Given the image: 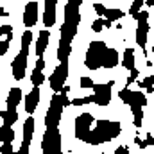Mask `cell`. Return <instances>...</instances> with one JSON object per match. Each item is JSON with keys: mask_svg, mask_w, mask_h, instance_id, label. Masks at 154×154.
I'll use <instances>...</instances> for the list:
<instances>
[{"mask_svg": "<svg viewBox=\"0 0 154 154\" xmlns=\"http://www.w3.org/2000/svg\"><path fill=\"white\" fill-rule=\"evenodd\" d=\"M20 100H22V90H20V88H11V90H9V95H7V100H5L7 108L16 109L18 104H20Z\"/></svg>", "mask_w": 154, "mask_h": 154, "instance_id": "cell-16", "label": "cell"}, {"mask_svg": "<svg viewBox=\"0 0 154 154\" xmlns=\"http://www.w3.org/2000/svg\"><path fill=\"white\" fill-rule=\"evenodd\" d=\"M118 65V52L115 48H109L104 41H91L86 50L84 66L90 70L99 68H113Z\"/></svg>", "mask_w": 154, "mask_h": 154, "instance_id": "cell-1", "label": "cell"}, {"mask_svg": "<svg viewBox=\"0 0 154 154\" xmlns=\"http://www.w3.org/2000/svg\"><path fill=\"white\" fill-rule=\"evenodd\" d=\"M95 104V95H88V97H82V104Z\"/></svg>", "mask_w": 154, "mask_h": 154, "instance_id": "cell-33", "label": "cell"}, {"mask_svg": "<svg viewBox=\"0 0 154 154\" xmlns=\"http://www.w3.org/2000/svg\"><path fill=\"white\" fill-rule=\"evenodd\" d=\"M32 134H34V118L29 116L23 124V143L20 147V154H27L29 152V145L32 142Z\"/></svg>", "mask_w": 154, "mask_h": 154, "instance_id": "cell-11", "label": "cell"}, {"mask_svg": "<svg viewBox=\"0 0 154 154\" xmlns=\"http://www.w3.org/2000/svg\"><path fill=\"white\" fill-rule=\"evenodd\" d=\"M27 57H29V50H23V48H20L18 56L13 59V65H11V72H13V77H14L16 81H22V79L25 77Z\"/></svg>", "mask_w": 154, "mask_h": 154, "instance_id": "cell-9", "label": "cell"}, {"mask_svg": "<svg viewBox=\"0 0 154 154\" xmlns=\"http://www.w3.org/2000/svg\"><path fill=\"white\" fill-rule=\"evenodd\" d=\"M115 154H129V149L127 147H116Z\"/></svg>", "mask_w": 154, "mask_h": 154, "instance_id": "cell-35", "label": "cell"}, {"mask_svg": "<svg viewBox=\"0 0 154 154\" xmlns=\"http://www.w3.org/2000/svg\"><path fill=\"white\" fill-rule=\"evenodd\" d=\"M143 2L145 0H134L133 4H131V9H129V14L136 20V16H138V13L142 11V5H143Z\"/></svg>", "mask_w": 154, "mask_h": 154, "instance_id": "cell-22", "label": "cell"}, {"mask_svg": "<svg viewBox=\"0 0 154 154\" xmlns=\"http://www.w3.org/2000/svg\"><path fill=\"white\" fill-rule=\"evenodd\" d=\"M0 140H2V143H5V142H13V140H14V131H13L11 125L2 124V129H0Z\"/></svg>", "mask_w": 154, "mask_h": 154, "instance_id": "cell-19", "label": "cell"}, {"mask_svg": "<svg viewBox=\"0 0 154 154\" xmlns=\"http://www.w3.org/2000/svg\"><path fill=\"white\" fill-rule=\"evenodd\" d=\"M122 16H124V11H120V9H108V11H106V18H109L111 22L120 20Z\"/></svg>", "mask_w": 154, "mask_h": 154, "instance_id": "cell-24", "label": "cell"}, {"mask_svg": "<svg viewBox=\"0 0 154 154\" xmlns=\"http://www.w3.org/2000/svg\"><path fill=\"white\" fill-rule=\"evenodd\" d=\"M38 102H39V86H34L29 91V95L25 97V111L29 115H32L38 108Z\"/></svg>", "mask_w": 154, "mask_h": 154, "instance_id": "cell-14", "label": "cell"}, {"mask_svg": "<svg viewBox=\"0 0 154 154\" xmlns=\"http://www.w3.org/2000/svg\"><path fill=\"white\" fill-rule=\"evenodd\" d=\"M56 4L57 0H45V13H43V23L45 27H52L56 23Z\"/></svg>", "mask_w": 154, "mask_h": 154, "instance_id": "cell-13", "label": "cell"}, {"mask_svg": "<svg viewBox=\"0 0 154 154\" xmlns=\"http://www.w3.org/2000/svg\"><path fill=\"white\" fill-rule=\"evenodd\" d=\"M93 9H95V13H97L99 16H106V11H108V7H106L104 4H93Z\"/></svg>", "mask_w": 154, "mask_h": 154, "instance_id": "cell-29", "label": "cell"}, {"mask_svg": "<svg viewBox=\"0 0 154 154\" xmlns=\"http://www.w3.org/2000/svg\"><path fill=\"white\" fill-rule=\"evenodd\" d=\"M36 68H38V70H43V68H45V59H43V57H38V61H36Z\"/></svg>", "mask_w": 154, "mask_h": 154, "instance_id": "cell-34", "label": "cell"}, {"mask_svg": "<svg viewBox=\"0 0 154 154\" xmlns=\"http://www.w3.org/2000/svg\"><path fill=\"white\" fill-rule=\"evenodd\" d=\"M122 66H124V68H127V70L134 68V50H133V48H125V50H124Z\"/></svg>", "mask_w": 154, "mask_h": 154, "instance_id": "cell-18", "label": "cell"}, {"mask_svg": "<svg viewBox=\"0 0 154 154\" xmlns=\"http://www.w3.org/2000/svg\"><path fill=\"white\" fill-rule=\"evenodd\" d=\"M102 29H104V20H102V18H97V20L91 23V31H93V32H100Z\"/></svg>", "mask_w": 154, "mask_h": 154, "instance_id": "cell-25", "label": "cell"}, {"mask_svg": "<svg viewBox=\"0 0 154 154\" xmlns=\"http://www.w3.org/2000/svg\"><path fill=\"white\" fill-rule=\"evenodd\" d=\"M95 124V118L91 113H81L75 118V138L88 143V138H90V133H91V127Z\"/></svg>", "mask_w": 154, "mask_h": 154, "instance_id": "cell-5", "label": "cell"}, {"mask_svg": "<svg viewBox=\"0 0 154 154\" xmlns=\"http://www.w3.org/2000/svg\"><path fill=\"white\" fill-rule=\"evenodd\" d=\"M31 81H32V84H34V86H41V84H43V81H45L43 70L34 68V70H32V74H31Z\"/></svg>", "mask_w": 154, "mask_h": 154, "instance_id": "cell-21", "label": "cell"}, {"mask_svg": "<svg viewBox=\"0 0 154 154\" xmlns=\"http://www.w3.org/2000/svg\"><path fill=\"white\" fill-rule=\"evenodd\" d=\"M36 22H38V4L32 0V2H29L25 5V11H23V25L27 29H31V27L36 25Z\"/></svg>", "mask_w": 154, "mask_h": 154, "instance_id": "cell-12", "label": "cell"}, {"mask_svg": "<svg viewBox=\"0 0 154 154\" xmlns=\"http://www.w3.org/2000/svg\"><path fill=\"white\" fill-rule=\"evenodd\" d=\"M0 116H2V122H4L5 125H13V124L18 120V113H16V109H13V108L4 109V111L0 113Z\"/></svg>", "mask_w": 154, "mask_h": 154, "instance_id": "cell-17", "label": "cell"}, {"mask_svg": "<svg viewBox=\"0 0 154 154\" xmlns=\"http://www.w3.org/2000/svg\"><path fill=\"white\" fill-rule=\"evenodd\" d=\"M118 97H120V100L124 102V104H142V106H145L147 104V99H145V95L142 93V91H131L129 88H124V90H120V93H118Z\"/></svg>", "mask_w": 154, "mask_h": 154, "instance_id": "cell-10", "label": "cell"}, {"mask_svg": "<svg viewBox=\"0 0 154 154\" xmlns=\"http://www.w3.org/2000/svg\"><path fill=\"white\" fill-rule=\"evenodd\" d=\"M147 20H149V11H147V9H142V11L138 13V16H136V22H138L136 43H138V47H142V48H145V45H147V34H149V23H147Z\"/></svg>", "mask_w": 154, "mask_h": 154, "instance_id": "cell-8", "label": "cell"}, {"mask_svg": "<svg viewBox=\"0 0 154 154\" xmlns=\"http://www.w3.org/2000/svg\"><path fill=\"white\" fill-rule=\"evenodd\" d=\"M138 86L143 88V90H147V93H152L154 91V75L145 77L143 81H138Z\"/></svg>", "mask_w": 154, "mask_h": 154, "instance_id": "cell-20", "label": "cell"}, {"mask_svg": "<svg viewBox=\"0 0 154 154\" xmlns=\"http://www.w3.org/2000/svg\"><path fill=\"white\" fill-rule=\"evenodd\" d=\"M41 151L45 154L61 152V134L57 127H45V134L41 140Z\"/></svg>", "mask_w": 154, "mask_h": 154, "instance_id": "cell-4", "label": "cell"}, {"mask_svg": "<svg viewBox=\"0 0 154 154\" xmlns=\"http://www.w3.org/2000/svg\"><path fill=\"white\" fill-rule=\"evenodd\" d=\"M147 145H154V136H152V134H147V136H145V140H142V142L138 143V147H140V149H145Z\"/></svg>", "mask_w": 154, "mask_h": 154, "instance_id": "cell-26", "label": "cell"}, {"mask_svg": "<svg viewBox=\"0 0 154 154\" xmlns=\"http://www.w3.org/2000/svg\"><path fill=\"white\" fill-rule=\"evenodd\" d=\"M48 38H50V32H48L47 29H43V31L39 32V36H38L36 52H34L38 57H43V54H45V50H47V45H48Z\"/></svg>", "mask_w": 154, "mask_h": 154, "instance_id": "cell-15", "label": "cell"}, {"mask_svg": "<svg viewBox=\"0 0 154 154\" xmlns=\"http://www.w3.org/2000/svg\"><path fill=\"white\" fill-rule=\"evenodd\" d=\"M2 152H5V154L13 152V145H11V142H5V143H2Z\"/></svg>", "mask_w": 154, "mask_h": 154, "instance_id": "cell-32", "label": "cell"}, {"mask_svg": "<svg viewBox=\"0 0 154 154\" xmlns=\"http://www.w3.org/2000/svg\"><path fill=\"white\" fill-rule=\"evenodd\" d=\"M31 41H32V32L27 29V31L22 34V48H23V50H29V47H31Z\"/></svg>", "mask_w": 154, "mask_h": 154, "instance_id": "cell-23", "label": "cell"}, {"mask_svg": "<svg viewBox=\"0 0 154 154\" xmlns=\"http://www.w3.org/2000/svg\"><path fill=\"white\" fill-rule=\"evenodd\" d=\"M68 86H65L61 91H56L52 100H50V106L47 109V115H45V127H57L59 125V120H61V113L63 109L70 104L68 100Z\"/></svg>", "mask_w": 154, "mask_h": 154, "instance_id": "cell-3", "label": "cell"}, {"mask_svg": "<svg viewBox=\"0 0 154 154\" xmlns=\"http://www.w3.org/2000/svg\"><path fill=\"white\" fill-rule=\"evenodd\" d=\"M122 131V125L120 122L115 120H95L93 127H91V133H90V138H88V143L90 145H100V143H108L111 142L113 138H116Z\"/></svg>", "mask_w": 154, "mask_h": 154, "instance_id": "cell-2", "label": "cell"}, {"mask_svg": "<svg viewBox=\"0 0 154 154\" xmlns=\"http://www.w3.org/2000/svg\"><path fill=\"white\" fill-rule=\"evenodd\" d=\"M9 43H11V41H9L7 38L0 41V56H2V57H4V56L7 54V50H9Z\"/></svg>", "mask_w": 154, "mask_h": 154, "instance_id": "cell-30", "label": "cell"}, {"mask_svg": "<svg viewBox=\"0 0 154 154\" xmlns=\"http://www.w3.org/2000/svg\"><path fill=\"white\" fill-rule=\"evenodd\" d=\"M138 74H140V72H138V68H131V70H129V77H127V81H125V82H127V86H129V84H133V82L136 81Z\"/></svg>", "mask_w": 154, "mask_h": 154, "instance_id": "cell-28", "label": "cell"}, {"mask_svg": "<svg viewBox=\"0 0 154 154\" xmlns=\"http://www.w3.org/2000/svg\"><path fill=\"white\" fill-rule=\"evenodd\" d=\"M111 23H113V22H111L109 18H104V27H108V29H109V27H111Z\"/></svg>", "mask_w": 154, "mask_h": 154, "instance_id": "cell-37", "label": "cell"}, {"mask_svg": "<svg viewBox=\"0 0 154 154\" xmlns=\"http://www.w3.org/2000/svg\"><path fill=\"white\" fill-rule=\"evenodd\" d=\"M145 2H147V5H149V7H154V0H145Z\"/></svg>", "mask_w": 154, "mask_h": 154, "instance_id": "cell-38", "label": "cell"}, {"mask_svg": "<svg viewBox=\"0 0 154 154\" xmlns=\"http://www.w3.org/2000/svg\"><path fill=\"white\" fill-rule=\"evenodd\" d=\"M115 81L109 82H100V84H93V95H95V104L104 108L111 102V88H113Z\"/></svg>", "mask_w": 154, "mask_h": 154, "instance_id": "cell-7", "label": "cell"}, {"mask_svg": "<svg viewBox=\"0 0 154 154\" xmlns=\"http://www.w3.org/2000/svg\"><path fill=\"white\" fill-rule=\"evenodd\" d=\"M152 52H154V47H152Z\"/></svg>", "mask_w": 154, "mask_h": 154, "instance_id": "cell-39", "label": "cell"}, {"mask_svg": "<svg viewBox=\"0 0 154 154\" xmlns=\"http://www.w3.org/2000/svg\"><path fill=\"white\" fill-rule=\"evenodd\" d=\"M72 106H84V104H82V97H81V99H74V100H72Z\"/></svg>", "mask_w": 154, "mask_h": 154, "instance_id": "cell-36", "label": "cell"}, {"mask_svg": "<svg viewBox=\"0 0 154 154\" xmlns=\"http://www.w3.org/2000/svg\"><path fill=\"white\" fill-rule=\"evenodd\" d=\"M68 77V61H59V66L52 72V75L48 77V82H50V90L56 93V91H61L65 88V81Z\"/></svg>", "mask_w": 154, "mask_h": 154, "instance_id": "cell-6", "label": "cell"}, {"mask_svg": "<svg viewBox=\"0 0 154 154\" xmlns=\"http://www.w3.org/2000/svg\"><path fill=\"white\" fill-rule=\"evenodd\" d=\"M0 34H2V36H4V34H5V36H7V34H13V27H11V25H2V27H0Z\"/></svg>", "mask_w": 154, "mask_h": 154, "instance_id": "cell-31", "label": "cell"}, {"mask_svg": "<svg viewBox=\"0 0 154 154\" xmlns=\"http://www.w3.org/2000/svg\"><path fill=\"white\" fill-rule=\"evenodd\" d=\"M79 84H81V88H84V90H86V88H93V84H95V82H93V79H91V77H81V82H79Z\"/></svg>", "mask_w": 154, "mask_h": 154, "instance_id": "cell-27", "label": "cell"}]
</instances>
